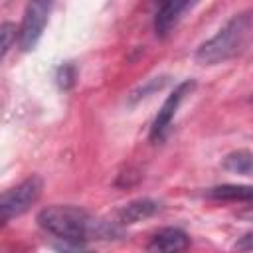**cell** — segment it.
<instances>
[{
  "mask_svg": "<svg viewBox=\"0 0 253 253\" xmlns=\"http://www.w3.org/2000/svg\"><path fill=\"white\" fill-rule=\"evenodd\" d=\"M38 225L47 233L65 241H85V239H107L119 233L113 225L95 219L85 210L75 206H47L38 213Z\"/></svg>",
  "mask_w": 253,
  "mask_h": 253,
  "instance_id": "obj_1",
  "label": "cell"
},
{
  "mask_svg": "<svg viewBox=\"0 0 253 253\" xmlns=\"http://www.w3.org/2000/svg\"><path fill=\"white\" fill-rule=\"evenodd\" d=\"M253 20L251 12L235 14L213 38L204 42L196 51V61L202 65H213L239 55L251 40Z\"/></svg>",
  "mask_w": 253,
  "mask_h": 253,
  "instance_id": "obj_2",
  "label": "cell"
},
{
  "mask_svg": "<svg viewBox=\"0 0 253 253\" xmlns=\"http://www.w3.org/2000/svg\"><path fill=\"white\" fill-rule=\"evenodd\" d=\"M43 182L40 176H30L18 186L0 194V227L6 225L10 219L28 211L42 196Z\"/></svg>",
  "mask_w": 253,
  "mask_h": 253,
  "instance_id": "obj_3",
  "label": "cell"
},
{
  "mask_svg": "<svg viewBox=\"0 0 253 253\" xmlns=\"http://www.w3.org/2000/svg\"><path fill=\"white\" fill-rule=\"evenodd\" d=\"M51 4H53V0H28L26 12L22 18V26L18 30V40H20L22 49L30 51L40 42L43 30H45V24H47Z\"/></svg>",
  "mask_w": 253,
  "mask_h": 253,
  "instance_id": "obj_4",
  "label": "cell"
},
{
  "mask_svg": "<svg viewBox=\"0 0 253 253\" xmlns=\"http://www.w3.org/2000/svg\"><path fill=\"white\" fill-rule=\"evenodd\" d=\"M192 87H194L192 81H184L174 89L172 95H168V99L164 101V105L160 107V111H158V115H156V119L152 123V130H150V138L152 140H160L164 136V132L168 130V126H170V123H172L182 99L192 91Z\"/></svg>",
  "mask_w": 253,
  "mask_h": 253,
  "instance_id": "obj_5",
  "label": "cell"
},
{
  "mask_svg": "<svg viewBox=\"0 0 253 253\" xmlns=\"http://www.w3.org/2000/svg\"><path fill=\"white\" fill-rule=\"evenodd\" d=\"M200 0H162V6L156 14V34L166 36L178 22L180 18L192 10Z\"/></svg>",
  "mask_w": 253,
  "mask_h": 253,
  "instance_id": "obj_6",
  "label": "cell"
},
{
  "mask_svg": "<svg viewBox=\"0 0 253 253\" xmlns=\"http://www.w3.org/2000/svg\"><path fill=\"white\" fill-rule=\"evenodd\" d=\"M190 245V239L184 231L176 227H166L154 233V237L148 243L150 251H182Z\"/></svg>",
  "mask_w": 253,
  "mask_h": 253,
  "instance_id": "obj_7",
  "label": "cell"
},
{
  "mask_svg": "<svg viewBox=\"0 0 253 253\" xmlns=\"http://www.w3.org/2000/svg\"><path fill=\"white\" fill-rule=\"evenodd\" d=\"M158 211V204L152 200H136L130 202L128 206H125L119 211V221L121 223H134L140 219H146L150 215H154Z\"/></svg>",
  "mask_w": 253,
  "mask_h": 253,
  "instance_id": "obj_8",
  "label": "cell"
},
{
  "mask_svg": "<svg viewBox=\"0 0 253 253\" xmlns=\"http://www.w3.org/2000/svg\"><path fill=\"white\" fill-rule=\"evenodd\" d=\"M210 196L215 200H251V188L249 186H215L210 190Z\"/></svg>",
  "mask_w": 253,
  "mask_h": 253,
  "instance_id": "obj_9",
  "label": "cell"
},
{
  "mask_svg": "<svg viewBox=\"0 0 253 253\" xmlns=\"http://www.w3.org/2000/svg\"><path fill=\"white\" fill-rule=\"evenodd\" d=\"M223 166H225L227 170H231V172L249 176V174H251V152H249V150H237V152L229 154V156L223 160Z\"/></svg>",
  "mask_w": 253,
  "mask_h": 253,
  "instance_id": "obj_10",
  "label": "cell"
},
{
  "mask_svg": "<svg viewBox=\"0 0 253 253\" xmlns=\"http://www.w3.org/2000/svg\"><path fill=\"white\" fill-rule=\"evenodd\" d=\"M16 36H18V30H16V26H14L12 22L0 24V59L6 55V51H8L10 45L14 43Z\"/></svg>",
  "mask_w": 253,
  "mask_h": 253,
  "instance_id": "obj_11",
  "label": "cell"
}]
</instances>
